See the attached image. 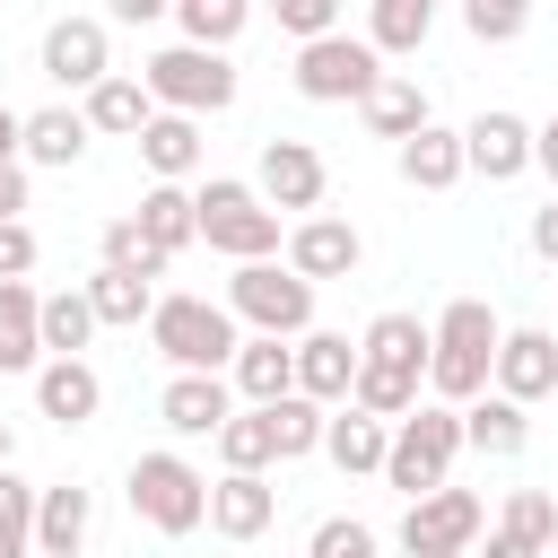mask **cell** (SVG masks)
Masks as SVG:
<instances>
[{
    "mask_svg": "<svg viewBox=\"0 0 558 558\" xmlns=\"http://www.w3.org/2000/svg\"><path fill=\"white\" fill-rule=\"evenodd\" d=\"M131 218H140V235H148L166 262H174L183 244H201V201H192V183H148Z\"/></svg>",
    "mask_w": 558,
    "mask_h": 558,
    "instance_id": "28",
    "label": "cell"
},
{
    "mask_svg": "<svg viewBox=\"0 0 558 558\" xmlns=\"http://www.w3.org/2000/svg\"><path fill=\"white\" fill-rule=\"evenodd\" d=\"M44 296L26 279H0V375H35L44 366Z\"/></svg>",
    "mask_w": 558,
    "mask_h": 558,
    "instance_id": "29",
    "label": "cell"
},
{
    "mask_svg": "<svg viewBox=\"0 0 558 558\" xmlns=\"http://www.w3.org/2000/svg\"><path fill=\"white\" fill-rule=\"evenodd\" d=\"M497 314H488V296H453L436 323H427V392L436 401H471V392H488V366H497Z\"/></svg>",
    "mask_w": 558,
    "mask_h": 558,
    "instance_id": "2",
    "label": "cell"
},
{
    "mask_svg": "<svg viewBox=\"0 0 558 558\" xmlns=\"http://www.w3.org/2000/svg\"><path fill=\"white\" fill-rule=\"evenodd\" d=\"M305 558H375V523H357V514H323L314 541H305Z\"/></svg>",
    "mask_w": 558,
    "mask_h": 558,
    "instance_id": "41",
    "label": "cell"
},
{
    "mask_svg": "<svg viewBox=\"0 0 558 558\" xmlns=\"http://www.w3.org/2000/svg\"><path fill=\"white\" fill-rule=\"evenodd\" d=\"M113 17L122 26H157V17H174V0H113Z\"/></svg>",
    "mask_w": 558,
    "mask_h": 558,
    "instance_id": "46",
    "label": "cell"
},
{
    "mask_svg": "<svg viewBox=\"0 0 558 558\" xmlns=\"http://www.w3.org/2000/svg\"><path fill=\"white\" fill-rule=\"evenodd\" d=\"M122 497H131V514H140L148 532H166V541H183V532H201V523H209V471H201V462H183L174 445L140 453V462L122 471Z\"/></svg>",
    "mask_w": 558,
    "mask_h": 558,
    "instance_id": "4",
    "label": "cell"
},
{
    "mask_svg": "<svg viewBox=\"0 0 558 558\" xmlns=\"http://www.w3.org/2000/svg\"><path fill=\"white\" fill-rule=\"evenodd\" d=\"M235 410V384L227 375H166V392H157V418H166V436H183V445H201V436H218V418Z\"/></svg>",
    "mask_w": 558,
    "mask_h": 558,
    "instance_id": "17",
    "label": "cell"
},
{
    "mask_svg": "<svg viewBox=\"0 0 558 558\" xmlns=\"http://www.w3.org/2000/svg\"><path fill=\"white\" fill-rule=\"evenodd\" d=\"M288 349H296V392H314L323 410L349 401V375H357V340H349V331H314V323H305Z\"/></svg>",
    "mask_w": 558,
    "mask_h": 558,
    "instance_id": "20",
    "label": "cell"
},
{
    "mask_svg": "<svg viewBox=\"0 0 558 558\" xmlns=\"http://www.w3.org/2000/svg\"><path fill=\"white\" fill-rule=\"evenodd\" d=\"M532 253H541V262L558 270V192H549V201L532 209Z\"/></svg>",
    "mask_w": 558,
    "mask_h": 558,
    "instance_id": "44",
    "label": "cell"
},
{
    "mask_svg": "<svg viewBox=\"0 0 558 558\" xmlns=\"http://www.w3.org/2000/svg\"><path fill=\"white\" fill-rule=\"evenodd\" d=\"M105 262H113V270H140V279H166V253L140 235V218H113V227H105Z\"/></svg>",
    "mask_w": 558,
    "mask_h": 558,
    "instance_id": "40",
    "label": "cell"
},
{
    "mask_svg": "<svg viewBox=\"0 0 558 558\" xmlns=\"http://www.w3.org/2000/svg\"><path fill=\"white\" fill-rule=\"evenodd\" d=\"M227 384H235L244 401H279V392H296V349H288L279 331H244L235 357H227Z\"/></svg>",
    "mask_w": 558,
    "mask_h": 558,
    "instance_id": "24",
    "label": "cell"
},
{
    "mask_svg": "<svg viewBox=\"0 0 558 558\" xmlns=\"http://www.w3.org/2000/svg\"><path fill=\"white\" fill-rule=\"evenodd\" d=\"M17 140H26V113H17V105H0V166L17 157Z\"/></svg>",
    "mask_w": 558,
    "mask_h": 558,
    "instance_id": "49",
    "label": "cell"
},
{
    "mask_svg": "<svg viewBox=\"0 0 558 558\" xmlns=\"http://www.w3.org/2000/svg\"><path fill=\"white\" fill-rule=\"evenodd\" d=\"M192 201H201V244H209V253H227V262H262V253H279V244H288L279 209H270L253 183H235V174H209Z\"/></svg>",
    "mask_w": 558,
    "mask_h": 558,
    "instance_id": "7",
    "label": "cell"
},
{
    "mask_svg": "<svg viewBox=\"0 0 558 558\" xmlns=\"http://www.w3.org/2000/svg\"><path fill=\"white\" fill-rule=\"evenodd\" d=\"M436 9H445V0H366V44H375L384 61H410V52L436 35Z\"/></svg>",
    "mask_w": 558,
    "mask_h": 558,
    "instance_id": "31",
    "label": "cell"
},
{
    "mask_svg": "<svg viewBox=\"0 0 558 558\" xmlns=\"http://www.w3.org/2000/svg\"><path fill=\"white\" fill-rule=\"evenodd\" d=\"M453 453H462V410L453 401H418V410H401L392 418V436H384V488H401V497H427L445 471H453Z\"/></svg>",
    "mask_w": 558,
    "mask_h": 558,
    "instance_id": "5",
    "label": "cell"
},
{
    "mask_svg": "<svg viewBox=\"0 0 558 558\" xmlns=\"http://www.w3.org/2000/svg\"><path fill=\"white\" fill-rule=\"evenodd\" d=\"M532 9L541 0H462V26H471V44H514L532 26Z\"/></svg>",
    "mask_w": 558,
    "mask_h": 558,
    "instance_id": "39",
    "label": "cell"
},
{
    "mask_svg": "<svg viewBox=\"0 0 558 558\" xmlns=\"http://www.w3.org/2000/svg\"><path fill=\"white\" fill-rule=\"evenodd\" d=\"M78 113H87V131H96V140H140V122L157 113V96H148V78L105 70V78L78 96Z\"/></svg>",
    "mask_w": 558,
    "mask_h": 558,
    "instance_id": "26",
    "label": "cell"
},
{
    "mask_svg": "<svg viewBox=\"0 0 558 558\" xmlns=\"http://www.w3.org/2000/svg\"><path fill=\"white\" fill-rule=\"evenodd\" d=\"M488 384L506 392V401H549L558 392V331H541V323H523V331H497V366H488Z\"/></svg>",
    "mask_w": 558,
    "mask_h": 558,
    "instance_id": "14",
    "label": "cell"
},
{
    "mask_svg": "<svg viewBox=\"0 0 558 558\" xmlns=\"http://www.w3.org/2000/svg\"><path fill=\"white\" fill-rule=\"evenodd\" d=\"M87 140H96V131H87V113H78V105H35V113H26V140H17V157H26V166H52V174H70V166L87 157Z\"/></svg>",
    "mask_w": 558,
    "mask_h": 558,
    "instance_id": "27",
    "label": "cell"
},
{
    "mask_svg": "<svg viewBox=\"0 0 558 558\" xmlns=\"http://www.w3.org/2000/svg\"><path fill=\"white\" fill-rule=\"evenodd\" d=\"M392 166H401V183L410 192H453L471 166H462V131H445V122H418L410 140H392Z\"/></svg>",
    "mask_w": 558,
    "mask_h": 558,
    "instance_id": "19",
    "label": "cell"
},
{
    "mask_svg": "<svg viewBox=\"0 0 558 558\" xmlns=\"http://www.w3.org/2000/svg\"><path fill=\"white\" fill-rule=\"evenodd\" d=\"M87 523H96V497L87 488H70V480L35 488V558H78L87 549Z\"/></svg>",
    "mask_w": 558,
    "mask_h": 558,
    "instance_id": "25",
    "label": "cell"
},
{
    "mask_svg": "<svg viewBox=\"0 0 558 558\" xmlns=\"http://www.w3.org/2000/svg\"><path fill=\"white\" fill-rule=\"evenodd\" d=\"M418 392H427V323L392 305V314H375V323L357 331L349 401L375 410V418H401V410H418Z\"/></svg>",
    "mask_w": 558,
    "mask_h": 558,
    "instance_id": "1",
    "label": "cell"
},
{
    "mask_svg": "<svg viewBox=\"0 0 558 558\" xmlns=\"http://www.w3.org/2000/svg\"><path fill=\"white\" fill-rule=\"evenodd\" d=\"M279 253H288V270H296V279H314V288H323V279H349V270L366 262V235H357L349 218H331V209H305V218L288 227V244H279Z\"/></svg>",
    "mask_w": 558,
    "mask_h": 558,
    "instance_id": "13",
    "label": "cell"
},
{
    "mask_svg": "<svg viewBox=\"0 0 558 558\" xmlns=\"http://www.w3.org/2000/svg\"><path fill=\"white\" fill-rule=\"evenodd\" d=\"M9 453H17V427H9V418H0V462H9Z\"/></svg>",
    "mask_w": 558,
    "mask_h": 558,
    "instance_id": "50",
    "label": "cell"
},
{
    "mask_svg": "<svg viewBox=\"0 0 558 558\" xmlns=\"http://www.w3.org/2000/svg\"><path fill=\"white\" fill-rule=\"evenodd\" d=\"M270 17L305 44V35H331V26H340V0H270Z\"/></svg>",
    "mask_w": 558,
    "mask_h": 558,
    "instance_id": "42",
    "label": "cell"
},
{
    "mask_svg": "<svg viewBox=\"0 0 558 558\" xmlns=\"http://www.w3.org/2000/svg\"><path fill=\"white\" fill-rule=\"evenodd\" d=\"M532 166H541V174H549V192H558V122H541V131H532Z\"/></svg>",
    "mask_w": 558,
    "mask_h": 558,
    "instance_id": "47",
    "label": "cell"
},
{
    "mask_svg": "<svg viewBox=\"0 0 558 558\" xmlns=\"http://www.w3.org/2000/svg\"><path fill=\"white\" fill-rule=\"evenodd\" d=\"M480 558H549V549H532V541H514V532H488V549Z\"/></svg>",
    "mask_w": 558,
    "mask_h": 558,
    "instance_id": "48",
    "label": "cell"
},
{
    "mask_svg": "<svg viewBox=\"0 0 558 558\" xmlns=\"http://www.w3.org/2000/svg\"><path fill=\"white\" fill-rule=\"evenodd\" d=\"M174 26H183V44L235 52V35L253 26V0H174Z\"/></svg>",
    "mask_w": 558,
    "mask_h": 558,
    "instance_id": "36",
    "label": "cell"
},
{
    "mask_svg": "<svg viewBox=\"0 0 558 558\" xmlns=\"http://www.w3.org/2000/svg\"><path fill=\"white\" fill-rule=\"evenodd\" d=\"M26 270H35V227L0 218V279H26Z\"/></svg>",
    "mask_w": 558,
    "mask_h": 558,
    "instance_id": "43",
    "label": "cell"
},
{
    "mask_svg": "<svg viewBox=\"0 0 558 558\" xmlns=\"http://www.w3.org/2000/svg\"><path fill=\"white\" fill-rule=\"evenodd\" d=\"M235 314H227V296H157L148 305V349L166 357V366H183V375H227V357H235Z\"/></svg>",
    "mask_w": 558,
    "mask_h": 558,
    "instance_id": "3",
    "label": "cell"
},
{
    "mask_svg": "<svg viewBox=\"0 0 558 558\" xmlns=\"http://www.w3.org/2000/svg\"><path fill=\"white\" fill-rule=\"evenodd\" d=\"M227 314H235L244 331H279V340H296V331L314 323V279H296L279 253L235 262V279H227Z\"/></svg>",
    "mask_w": 558,
    "mask_h": 558,
    "instance_id": "8",
    "label": "cell"
},
{
    "mask_svg": "<svg viewBox=\"0 0 558 558\" xmlns=\"http://www.w3.org/2000/svg\"><path fill=\"white\" fill-rule=\"evenodd\" d=\"M270 523H279L270 471H218V480H209V532H218V541H262Z\"/></svg>",
    "mask_w": 558,
    "mask_h": 558,
    "instance_id": "16",
    "label": "cell"
},
{
    "mask_svg": "<svg viewBox=\"0 0 558 558\" xmlns=\"http://www.w3.org/2000/svg\"><path fill=\"white\" fill-rule=\"evenodd\" d=\"M296 96L305 105H357L375 78H384V52L366 44V35H349V26H331V35H305L296 44Z\"/></svg>",
    "mask_w": 558,
    "mask_h": 558,
    "instance_id": "9",
    "label": "cell"
},
{
    "mask_svg": "<svg viewBox=\"0 0 558 558\" xmlns=\"http://www.w3.org/2000/svg\"><path fill=\"white\" fill-rule=\"evenodd\" d=\"M35 410H44L52 427H87V418L105 410L96 366H87V357H44V366H35Z\"/></svg>",
    "mask_w": 558,
    "mask_h": 558,
    "instance_id": "21",
    "label": "cell"
},
{
    "mask_svg": "<svg viewBox=\"0 0 558 558\" xmlns=\"http://www.w3.org/2000/svg\"><path fill=\"white\" fill-rule=\"evenodd\" d=\"M209 445H218V462H227V471H270V462H279V445H270V418H262V401L227 410Z\"/></svg>",
    "mask_w": 558,
    "mask_h": 558,
    "instance_id": "34",
    "label": "cell"
},
{
    "mask_svg": "<svg viewBox=\"0 0 558 558\" xmlns=\"http://www.w3.org/2000/svg\"><path fill=\"white\" fill-rule=\"evenodd\" d=\"M0 558H35V480L0 462Z\"/></svg>",
    "mask_w": 558,
    "mask_h": 558,
    "instance_id": "38",
    "label": "cell"
},
{
    "mask_svg": "<svg viewBox=\"0 0 558 558\" xmlns=\"http://www.w3.org/2000/svg\"><path fill=\"white\" fill-rule=\"evenodd\" d=\"M17 209H26V157L0 166V218H17Z\"/></svg>",
    "mask_w": 558,
    "mask_h": 558,
    "instance_id": "45",
    "label": "cell"
},
{
    "mask_svg": "<svg viewBox=\"0 0 558 558\" xmlns=\"http://www.w3.org/2000/svg\"><path fill=\"white\" fill-rule=\"evenodd\" d=\"M253 192L288 218H305V209H323V192H331V166H323V148L314 140H262V166H253Z\"/></svg>",
    "mask_w": 558,
    "mask_h": 558,
    "instance_id": "12",
    "label": "cell"
},
{
    "mask_svg": "<svg viewBox=\"0 0 558 558\" xmlns=\"http://www.w3.org/2000/svg\"><path fill=\"white\" fill-rule=\"evenodd\" d=\"M35 323H44V357H78V349L105 331V323H96V305H87V288H52Z\"/></svg>",
    "mask_w": 558,
    "mask_h": 558,
    "instance_id": "33",
    "label": "cell"
},
{
    "mask_svg": "<svg viewBox=\"0 0 558 558\" xmlns=\"http://www.w3.org/2000/svg\"><path fill=\"white\" fill-rule=\"evenodd\" d=\"M262 418H270V445H279V462H296V453H323V401H314V392H279V401H262Z\"/></svg>",
    "mask_w": 558,
    "mask_h": 558,
    "instance_id": "35",
    "label": "cell"
},
{
    "mask_svg": "<svg viewBox=\"0 0 558 558\" xmlns=\"http://www.w3.org/2000/svg\"><path fill=\"white\" fill-rule=\"evenodd\" d=\"M201 157H209L201 113H166V105H157V113L140 122V166H148V183H192Z\"/></svg>",
    "mask_w": 558,
    "mask_h": 558,
    "instance_id": "18",
    "label": "cell"
},
{
    "mask_svg": "<svg viewBox=\"0 0 558 558\" xmlns=\"http://www.w3.org/2000/svg\"><path fill=\"white\" fill-rule=\"evenodd\" d=\"M462 445H471V453H488V462H514V453L532 445V410H523V401H506V392L488 384V392H471V401H462Z\"/></svg>",
    "mask_w": 558,
    "mask_h": 558,
    "instance_id": "22",
    "label": "cell"
},
{
    "mask_svg": "<svg viewBox=\"0 0 558 558\" xmlns=\"http://www.w3.org/2000/svg\"><path fill=\"white\" fill-rule=\"evenodd\" d=\"M357 113H366V131H375V140H410L418 122H436V113H427V87H418L410 70H384V78L357 96Z\"/></svg>",
    "mask_w": 558,
    "mask_h": 558,
    "instance_id": "30",
    "label": "cell"
},
{
    "mask_svg": "<svg viewBox=\"0 0 558 558\" xmlns=\"http://www.w3.org/2000/svg\"><path fill=\"white\" fill-rule=\"evenodd\" d=\"M497 532H514V541H532V549H558V497H549V488H506Z\"/></svg>",
    "mask_w": 558,
    "mask_h": 558,
    "instance_id": "37",
    "label": "cell"
},
{
    "mask_svg": "<svg viewBox=\"0 0 558 558\" xmlns=\"http://www.w3.org/2000/svg\"><path fill=\"white\" fill-rule=\"evenodd\" d=\"M87 305H96V323H122V331H140V323H148V305H157V279L96 262V279H87Z\"/></svg>",
    "mask_w": 558,
    "mask_h": 558,
    "instance_id": "32",
    "label": "cell"
},
{
    "mask_svg": "<svg viewBox=\"0 0 558 558\" xmlns=\"http://www.w3.org/2000/svg\"><path fill=\"white\" fill-rule=\"evenodd\" d=\"M462 166H471V174H488V183H514V174L532 166V122H523V113H506V105L471 113V122H462Z\"/></svg>",
    "mask_w": 558,
    "mask_h": 558,
    "instance_id": "15",
    "label": "cell"
},
{
    "mask_svg": "<svg viewBox=\"0 0 558 558\" xmlns=\"http://www.w3.org/2000/svg\"><path fill=\"white\" fill-rule=\"evenodd\" d=\"M140 78H148V96H157L166 113H227V105L244 96L235 52H218V44H166V52L140 61Z\"/></svg>",
    "mask_w": 558,
    "mask_h": 558,
    "instance_id": "6",
    "label": "cell"
},
{
    "mask_svg": "<svg viewBox=\"0 0 558 558\" xmlns=\"http://www.w3.org/2000/svg\"><path fill=\"white\" fill-rule=\"evenodd\" d=\"M480 532H488V506L471 488H453V480H436L427 497L401 506V549L410 558H471Z\"/></svg>",
    "mask_w": 558,
    "mask_h": 558,
    "instance_id": "10",
    "label": "cell"
},
{
    "mask_svg": "<svg viewBox=\"0 0 558 558\" xmlns=\"http://www.w3.org/2000/svg\"><path fill=\"white\" fill-rule=\"evenodd\" d=\"M384 436H392V418H375V410H357V401H331V410H323V453H331V471H349V480L384 471Z\"/></svg>",
    "mask_w": 558,
    "mask_h": 558,
    "instance_id": "23",
    "label": "cell"
},
{
    "mask_svg": "<svg viewBox=\"0 0 558 558\" xmlns=\"http://www.w3.org/2000/svg\"><path fill=\"white\" fill-rule=\"evenodd\" d=\"M35 70H44L61 96H87V87L113 70V35H105V17H52L44 44H35Z\"/></svg>",
    "mask_w": 558,
    "mask_h": 558,
    "instance_id": "11",
    "label": "cell"
}]
</instances>
